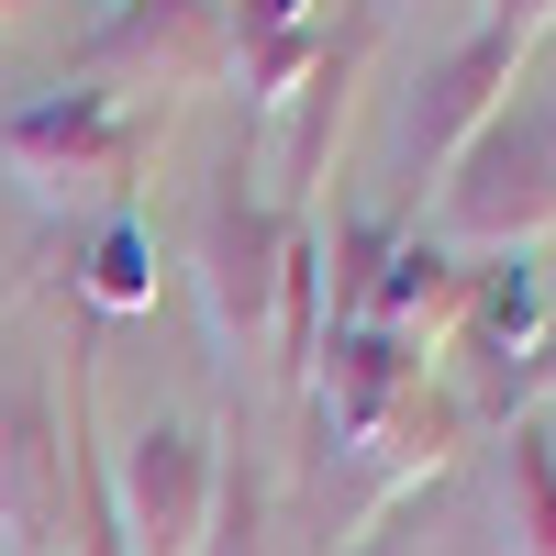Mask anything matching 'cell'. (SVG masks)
<instances>
[{
  "label": "cell",
  "mask_w": 556,
  "mask_h": 556,
  "mask_svg": "<svg viewBox=\"0 0 556 556\" xmlns=\"http://www.w3.org/2000/svg\"><path fill=\"white\" fill-rule=\"evenodd\" d=\"M67 534V424L45 379H0V556H56Z\"/></svg>",
  "instance_id": "6"
},
{
  "label": "cell",
  "mask_w": 556,
  "mask_h": 556,
  "mask_svg": "<svg viewBox=\"0 0 556 556\" xmlns=\"http://www.w3.org/2000/svg\"><path fill=\"white\" fill-rule=\"evenodd\" d=\"M112 12H123V0H112Z\"/></svg>",
  "instance_id": "20"
},
{
  "label": "cell",
  "mask_w": 556,
  "mask_h": 556,
  "mask_svg": "<svg viewBox=\"0 0 556 556\" xmlns=\"http://www.w3.org/2000/svg\"><path fill=\"white\" fill-rule=\"evenodd\" d=\"M468 301H479V267L468 256H445L424 223H412V235L390 245V267H379V290H367V312L356 323H379V334H401L412 356H445L456 345V323H468Z\"/></svg>",
  "instance_id": "9"
},
{
  "label": "cell",
  "mask_w": 556,
  "mask_h": 556,
  "mask_svg": "<svg viewBox=\"0 0 556 556\" xmlns=\"http://www.w3.org/2000/svg\"><path fill=\"white\" fill-rule=\"evenodd\" d=\"M201 556H267V490H256V468H245V456H223V479H212Z\"/></svg>",
  "instance_id": "15"
},
{
  "label": "cell",
  "mask_w": 556,
  "mask_h": 556,
  "mask_svg": "<svg viewBox=\"0 0 556 556\" xmlns=\"http://www.w3.org/2000/svg\"><path fill=\"white\" fill-rule=\"evenodd\" d=\"M534 235H556V156H545V134L523 112H501L434 178V245L445 256H523Z\"/></svg>",
  "instance_id": "3"
},
{
  "label": "cell",
  "mask_w": 556,
  "mask_h": 556,
  "mask_svg": "<svg viewBox=\"0 0 556 556\" xmlns=\"http://www.w3.org/2000/svg\"><path fill=\"white\" fill-rule=\"evenodd\" d=\"M0 12H23V0H0Z\"/></svg>",
  "instance_id": "19"
},
{
  "label": "cell",
  "mask_w": 556,
  "mask_h": 556,
  "mask_svg": "<svg viewBox=\"0 0 556 556\" xmlns=\"http://www.w3.org/2000/svg\"><path fill=\"white\" fill-rule=\"evenodd\" d=\"M534 134H545V156H556V112H545V123H534Z\"/></svg>",
  "instance_id": "18"
},
{
  "label": "cell",
  "mask_w": 556,
  "mask_h": 556,
  "mask_svg": "<svg viewBox=\"0 0 556 556\" xmlns=\"http://www.w3.org/2000/svg\"><path fill=\"white\" fill-rule=\"evenodd\" d=\"M523 56H534V45H513L501 23H479L468 45H445V56L424 67V101H412V123H401V178H412V201H424V178H445V167L501 123V89L523 78Z\"/></svg>",
  "instance_id": "5"
},
{
  "label": "cell",
  "mask_w": 556,
  "mask_h": 556,
  "mask_svg": "<svg viewBox=\"0 0 556 556\" xmlns=\"http://www.w3.org/2000/svg\"><path fill=\"white\" fill-rule=\"evenodd\" d=\"M501 523H513V556H556V434L501 424Z\"/></svg>",
  "instance_id": "11"
},
{
  "label": "cell",
  "mask_w": 556,
  "mask_h": 556,
  "mask_svg": "<svg viewBox=\"0 0 556 556\" xmlns=\"http://www.w3.org/2000/svg\"><path fill=\"white\" fill-rule=\"evenodd\" d=\"M367 12H345V34H334V56H323L301 89H290V112H278V212H312V178H323V156H334V134H345V89H356V67H367Z\"/></svg>",
  "instance_id": "10"
},
{
  "label": "cell",
  "mask_w": 556,
  "mask_h": 556,
  "mask_svg": "<svg viewBox=\"0 0 556 556\" xmlns=\"http://www.w3.org/2000/svg\"><path fill=\"white\" fill-rule=\"evenodd\" d=\"M78 290L101 301V312H146V301H156V223H146V201L101 212V235H89V267H78Z\"/></svg>",
  "instance_id": "13"
},
{
  "label": "cell",
  "mask_w": 556,
  "mask_h": 556,
  "mask_svg": "<svg viewBox=\"0 0 556 556\" xmlns=\"http://www.w3.org/2000/svg\"><path fill=\"white\" fill-rule=\"evenodd\" d=\"M334 56V23H323V0H223V67H235L245 112L278 123L290 112V89Z\"/></svg>",
  "instance_id": "8"
},
{
  "label": "cell",
  "mask_w": 556,
  "mask_h": 556,
  "mask_svg": "<svg viewBox=\"0 0 556 556\" xmlns=\"http://www.w3.org/2000/svg\"><path fill=\"white\" fill-rule=\"evenodd\" d=\"M534 401H556V334H534V356L490 379V424H523Z\"/></svg>",
  "instance_id": "16"
},
{
  "label": "cell",
  "mask_w": 556,
  "mask_h": 556,
  "mask_svg": "<svg viewBox=\"0 0 556 556\" xmlns=\"http://www.w3.org/2000/svg\"><path fill=\"white\" fill-rule=\"evenodd\" d=\"M290 223H301V212H278V201L256 190L245 156L223 167V190L201 201L190 290H201V323H212L223 356H256V345L278 334V267H290Z\"/></svg>",
  "instance_id": "2"
},
{
  "label": "cell",
  "mask_w": 556,
  "mask_h": 556,
  "mask_svg": "<svg viewBox=\"0 0 556 556\" xmlns=\"http://www.w3.org/2000/svg\"><path fill=\"white\" fill-rule=\"evenodd\" d=\"M323 556H412V545H401V534L379 523V534H356V545H323Z\"/></svg>",
  "instance_id": "17"
},
{
  "label": "cell",
  "mask_w": 556,
  "mask_h": 556,
  "mask_svg": "<svg viewBox=\"0 0 556 556\" xmlns=\"http://www.w3.org/2000/svg\"><path fill=\"white\" fill-rule=\"evenodd\" d=\"M156 156V112L146 101H112V89H45L0 123V178L34 201V212H123L134 178Z\"/></svg>",
  "instance_id": "1"
},
{
  "label": "cell",
  "mask_w": 556,
  "mask_h": 556,
  "mask_svg": "<svg viewBox=\"0 0 556 556\" xmlns=\"http://www.w3.org/2000/svg\"><path fill=\"white\" fill-rule=\"evenodd\" d=\"M212 479H223V456L201 424H146L123 445V468L101 479L112 490V523L134 556H201V523H212Z\"/></svg>",
  "instance_id": "4"
},
{
  "label": "cell",
  "mask_w": 556,
  "mask_h": 556,
  "mask_svg": "<svg viewBox=\"0 0 556 556\" xmlns=\"http://www.w3.org/2000/svg\"><path fill=\"white\" fill-rule=\"evenodd\" d=\"M212 56H223V0H123L89 34L78 78L112 89V101H146V89H190Z\"/></svg>",
  "instance_id": "7"
},
{
  "label": "cell",
  "mask_w": 556,
  "mask_h": 556,
  "mask_svg": "<svg viewBox=\"0 0 556 556\" xmlns=\"http://www.w3.org/2000/svg\"><path fill=\"white\" fill-rule=\"evenodd\" d=\"M67 523H78V556H134L123 523H112L101 468H89V367H78V345H67Z\"/></svg>",
  "instance_id": "14"
},
{
  "label": "cell",
  "mask_w": 556,
  "mask_h": 556,
  "mask_svg": "<svg viewBox=\"0 0 556 556\" xmlns=\"http://www.w3.org/2000/svg\"><path fill=\"white\" fill-rule=\"evenodd\" d=\"M456 334L479 345V367L501 379V367H523L534 356V334H545V301H534V267L513 256V267H479V301H468V323Z\"/></svg>",
  "instance_id": "12"
}]
</instances>
